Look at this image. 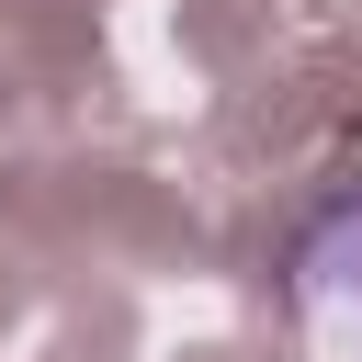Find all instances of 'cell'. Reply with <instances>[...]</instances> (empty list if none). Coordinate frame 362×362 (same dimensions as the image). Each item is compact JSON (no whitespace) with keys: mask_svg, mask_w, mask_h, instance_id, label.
I'll return each instance as SVG.
<instances>
[{"mask_svg":"<svg viewBox=\"0 0 362 362\" xmlns=\"http://www.w3.org/2000/svg\"><path fill=\"white\" fill-rule=\"evenodd\" d=\"M294 305H305V317H339V328L362 339V192H339V204L305 226V249H294Z\"/></svg>","mask_w":362,"mask_h":362,"instance_id":"cell-1","label":"cell"}]
</instances>
